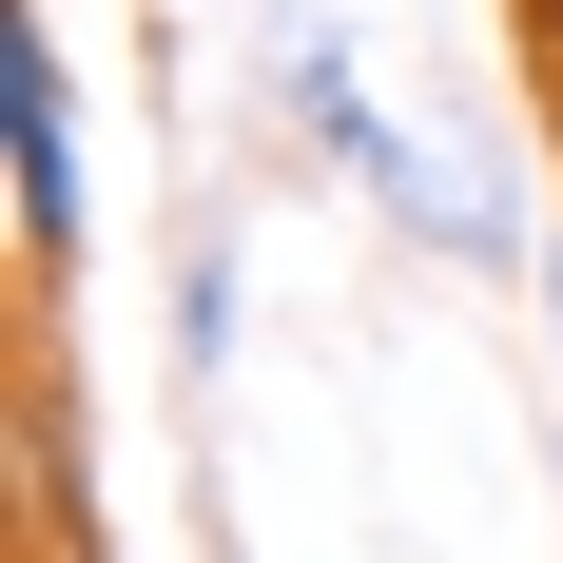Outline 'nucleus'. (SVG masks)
<instances>
[{"instance_id":"f257e3e1","label":"nucleus","mask_w":563,"mask_h":563,"mask_svg":"<svg viewBox=\"0 0 563 563\" xmlns=\"http://www.w3.org/2000/svg\"><path fill=\"white\" fill-rule=\"evenodd\" d=\"M0 233H20V311H58L98 253V136H78V58L40 0H0Z\"/></svg>"},{"instance_id":"f03ea898","label":"nucleus","mask_w":563,"mask_h":563,"mask_svg":"<svg viewBox=\"0 0 563 563\" xmlns=\"http://www.w3.org/2000/svg\"><path fill=\"white\" fill-rule=\"evenodd\" d=\"M253 98H273L291 175H350V195H389L408 117L369 98V58H350V20H331V0H273V58H253Z\"/></svg>"},{"instance_id":"7ed1b4c3","label":"nucleus","mask_w":563,"mask_h":563,"mask_svg":"<svg viewBox=\"0 0 563 563\" xmlns=\"http://www.w3.org/2000/svg\"><path fill=\"white\" fill-rule=\"evenodd\" d=\"M389 233H408V253H448V273H544V214L486 195L466 136H408V156H389Z\"/></svg>"},{"instance_id":"20e7f679","label":"nucleus","mask_w":563,"mask_h":563,"mask_svg":"<svg viewBox=\"0 0 563 563\" xmlns=\"http://www.w3.org/2000/svg\"><path fill=\"white\" fill-rule=\"evenodd\" d=\"M20 506H40V563H98V466H78V350H58V311H20Z\"/></svg>"},{"instance_id":"39448f33","label":"nucleus","mask_w":563,"mask_h":563,"mask_svg":"<svg viewBox=\"0 0 563 563\" xmlns=\"http://www.w3.org/2000/svg\"><path fill=\"white\" fill-rule=\"evenodd\" d=\"M233 350H253V195H195L175 214V389L214 408Z\"/></svg>"},{"instance_id":"423d86ee","label":"nucleus","mask_w":563,"mask_h":563,"mask_svg":"<svg viewBox=\"0 0 563 563\" xmlns=\"http://www.w3.org/2000/svg\"><path fill=\"white\" fill-rule=\"evenodd\" d=\"M544 389H563V195H544Z\"/></svg>"},{"instance_id":"0eeeda50","label":"nucleus","mask_w":563,"mask_h":563,"mask_svg":"<svg viewBox=\"0 0 563 563\" xmlns=\"http://www.w3.org/2000/svg\"><path fill=\"white\" fill-rule=\"evenodd\" d=\"M544 195H563V58H544Z\"/></svg>"},{"instance_id":"6e6552de","label":"nucleus","mask_w":563,"mask_h":563,"mask_svg":"<svg viewBox=\"0 0 563 563\" xmlns=\"http://www.w3.org/2000/svg\"><path fill=\"white\" fill-rule=\"evenodd\" d=\"M525 40H544V58H563V0H525Z\"/></svg>"},{"instance_id":"1a4fd4ad","label":"nucleus","mask_w":563,"mask_h":563,"mask_svg":"<svg viewBox=\"0 0 563 563\" xmlns=\"http://www.w3.org/2000/svg\"><path fill=\"white\" fill-rule=\"evenodd\" d=\"M136 20H156V0H136Z\"/></svg>"}]
</instances>
